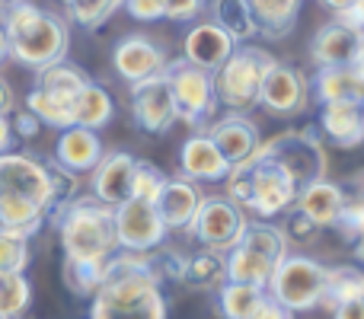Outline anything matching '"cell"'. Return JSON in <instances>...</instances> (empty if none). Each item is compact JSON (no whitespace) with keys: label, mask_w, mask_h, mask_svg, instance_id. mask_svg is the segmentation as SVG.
Listing matches in <instances>:
<instances>
[{"label":"cell","mask_w":364,"mask_h":319,"mask_svg":"<svg viewBox=\"0 0 364 319\" xmlns=\"http://www.w3.org/2000/svg\"><path fill=\"white\" fill-rule=\"evenodd\" d=\"M109 265V262H106ZM106 265H87V262H64V284L80 297H93L106 278Z\"/></svg>","instance_id":"obj_35"},{"label":"cell","mask_w":364,"mask_h":319,"mask_svg":"<svg viewBox=\"0 0 364 319\" xmlns=\"http://www.w3.org/2000/svg\"><path fill=\"white\" fill-rule=\"evenodd\" d=\"M13 112V90L10 83L0 77V115H10Z\"/></svg>","instance_id":"obj_48"},{"label":"cell","mask_w":364,"mask_h":319,"mask_svg":"<svg viewBox=\"0 0 364 319\" xmlns=\"http://www.w3.org/2000/svg\"><path fill=\"white\" fill-rule=\"evenodd\" d=\"M310 96V83L291 64H278L265 74L262 83V96H259V106H265L272 115H297L304 112Z\"/></svg>","instance_id":"obj_14"},{"label":"cell","mask_w":364,"mask_h":319,"mask_svg":"<svg viewBox=\"0 0 364 319\" xmlns=\"http://www.w3.org/2000/svg\"><path fill=\"white\" fill-rule=\"evenodd\" d=\"M201 198H205V195L198 192V185L182 175V179H166L164 192L154 201V207H157L166 230H192L195 217H198Z\"/></svg>","instance_id":"obj_19"},{"label":"cell","mask_w":364,"mask_h":319,"mask_svg":"<svg viewBox=\"0 0 364 319\" xmlns=\"http://www.w3.org/2000/svg\"><path fill=\"white\" fill-rule=\"evenodd\" d=\"M64 4H77V0H64Z\"/></svg>","instance_id":"obj_55"},{"label":"cell","mask_w":364,"mask_h":319,"mask_svg":"<svg viewBox=\"0 0 364 319\" xmlns=\"http://www.w3.org/2000/svg\"><path fill=\"white\" fill-rule=\"evenodd\" d=\"M125 10L141 23H154L166 16V0H125Z\"/></svg>","instance_id":"obj_40"},{"label":"cell","mask_w":364,"mask_h":319,"mask_svg":"<svg viewBox=\"0 0 364 319\" xmlns=\"http://www.w3.org/2000/svg\"><path fill=\"white\" fill-rule=\"evenodd\" d=\"M361 42H364V32L333 19V23L323 26L314 36V42H310V58H314V64L320 70L323 67H348Z\"/></svg>","instance_id":"obj_20"},{"label":"cell","mask_w":364,"mask_h":319,"mask_svg":"<svg viewBox=\"0 0 364 319\" xmlns=\"http://www.w3.org/2000/svg\"><path fill=\"white\" fill-rule=\"evenodd\" d=\"M122 6H125V0H77V4H68V16L77 26L96 29L106 19H112V13L122 10Z\"/></svg>","instance_id":"obj_36"},{"label":"cell","mask_w":364,"mask_h":319,"mask_svg":"<svg viewBox=\"0 0 364 319\" xmlns=\"http://www.w3.org/2000/svg\"><path fill=\"white\" fill-rule=\"evenodd\" d=\"M90 319H166L157 265L147 252L109 259L106 278L90 303Z\"/></svg>","instance_id":"obj_1"},{"label":"cell","mask_w":364,"mask_h":319,"mask_svg":"<svg viewBox=\"0 0 364 319\" xmlns=\"http://www.w3.org/2000/svg\"><path fill=\"white\" fill-rule=\"evenodd\" d=\"M358 195L364 198V173H358Z\"/></svg>","instance_id":"obj_53"},{"label":"cell","mask_w":364,"mask_h":319,"mask_svg":"<svg viewBox=\"0 0 364 319\" xmlns=\"http://www.w3.org/2000/svg\"><path fill=\"white\" fill-rule=\"evenodd\" d=\"M64 262L106 265L119 252V233H115V207L102 205L100 198L68 201L58 217Z\"/></svg>","instance_id":"obj_4"},{"label":"cell","mask_w":364,"mask_h":319,"mask_svg":"<svg viewBox=\"0 0 364 319\" xmlns=\"http://www.w3.org/2000/svg\"><path fill=\"white\" fill-rule=\"evenodd\" d=\"M297 195H301L297 182L275 160H269L259 151L250 163L230 169V175H227V198L237 207L259 214L262 220L275 217L284 207L297 205Z\"/></svg>","instance_id":"obj_5"},{"label":"cell","mask_w":364,"mask_h":319,"mask_svg":"<svg viewBox=\"0 0 364 319\" xmlns=\"http://www.w3.org/2000/svg\"><path fill=\"white\" fill-rule=\"evenodd\" d=\"M272 67H275V58L265 48H259V45H243V48H240L237 45V51L211 74L218 102L240 115L250 112L252 106H259L265 74H269Z\"/></svg>","instance_id":"obj_7"},{"label":"cell","mask_w":364,"mask_h":319,"mask_svg":"<svg viewBox=\"0 0 364 319\" xmlns=\"http://www.w3.org/2000/svg\"><path fill=\"white\" fill-rule=\"evenodd\" d=\"M134 169L138 160L132 153H106L100 160V166L93 169V198H100L102 205L119 207L125 201L134 198Z\"/></svg>","instance_id":"obj_16"},{"label":"cell","mask_w":364,"mask_h":319,"mask_svg":"<svg viewBox=\"0 0 364 319\" xmlns=\"http://www.w3.org/2000/svg\"><path fill=\"white\" fill-rule=\"evenodd\" d=\"M164 185H166V175L160 173L154 163L138 160V169H134V198L154 205V201L160 198V192H164Z\"/></svg>","instance_id":"obj_37"},{"label":"cell","mask_w":364,"mask_h":319,"mask_svg":"<svg viewBox=\"0 0 364 319\" xmlns=\"http://www.w3.org/2000/svg\"><path fill=\"white\" fill-rule=\"evenodd\" d=\"M320 128L333 144L358 147L364 144V106H355V102H329L320 112Z\"/></svg>","instance_id":"obj_23"},{"label":"cell","mask_w":364,"mask_h":319,"mask_svg":"<svg viewBox=\"0 0 364 319\" xmlns=\"http://www.w3.org/2000/svg\"><path fill=\"white\" fill-rule=\"evenodd\" d=\"M208 138H211L214 147L224 153V160L230 163V169L250 163L252 157H256L259 144H262V141H259L256 125H252L246 115H240V112H233V115H227V119L214 121V125L208 128Z\"/></svg>","instance_id":"obj_17"},{"label":"cell","mask_w":364,"mask_h":319,"mask_svg":"<svg viewBox=\"0 0 364 319\" xmlns=\"http://www.w3.org/2000/svg\"><path fill=\"white\" fill-rule=\"evenodd\" d=\"M316 99L329 102H355L364 106V80L355 77L352 67H323L316 74Z\"/></svg>","instance_id":"obj_26"},{"label":"cell","mask_w":364,"mask_h":319,"mask_svg":"<svg viewBox=\"0 0 364 319\" xmlns=\"http://www.w3.org/2000/svg\"><path fill=\"white\" fill-rule=\"evenodd\" d=\"M262 301H265L262 288L230 284V281L220 288V313H224V319H252L256 310L262 307Z\"/></svg>","instance_id":"obj_31"},{"label":"cell","mask_w":364,"mask_h":319,"mask_svg":"<svg viewBox=\"0 0 364 319\" xmlns=\"http://www.w3.org/2000/svg\"><path fill=\"white\" fill-rule=\"evenodd\" d=\"M112 64H115V74L134 87V83H141V80L160 77L170 61H166L164 48H160V45H154L151 38L128 36V38H122V42L115 45Z\"/></svg>","instance_id":"obj_15"},{"label":"cell","mask_w":364,"mask_h":319,"mask_svg":"<svg viewBox=\"0 0 364 319\" xmlns=\"http://www.w3.org/2000/svg\"><path fill=\"white\" fill-rule=\"evenodd\" d=\"M336 230H339L342 239H348V243H355V237L361 233L364 227V198H346V205H342L339 217H336Z\"/></svg>","instance_id":"obj_38"},{"label":"cell","mask_w":364,"mask_h":319,"mask_svg":"<svg viewBox=\"0 0 364 319\" xmlns=\"http://www.w3.org/2000/svg\"><path fill=\"white\" fill-rule=\"evenodd\" d=\"M4 32L10 42V58L23 67L42 70L64 61L70 45V32L58 13H48L29 0H10L4 10Z\"/></svg>","instance_id":"obj_3"},{"label":"cell","mask_w":364,"mask_h":319,"mask_svg":"<svg viewBox=\"0 0 364 319\" xmlns=\"http://www.w3.org/2000/svg\"><path fill=\"white\" fill-rule=\"evenodd\" d=\"M333 319H364V301H352L342 303V307L333 310Z\"/></svg>","instance_id":"obj_46"},{"label":"cell","mask_w":364,"mask_h":319,"mask_svg":"<svg viewBox=\"0 0 364 319\" xmlns=\"http://www.w3.org/2000/svg\"><path fill=\"white\" fill-rule=\"evenodd\" d=\"M186 284H195V288H218V284L227 281V259L220 252H198L186 262Z\"/></svg>","instance_id":"obj_33"},{"label":"cell","mask_w":364,"mask_h":319,"mask_svg":"<svg viewBox=\"0 0 364 319\" xmlns=\"http://www.w3.org/2000/svg\"><path fill=\"white\" fill-rule=\"evenodd\" d=\"M10 58V42H6V32H4V26H0V64Z\"/></svg>","instance_id":"obj_51"},{"label":"cell","mask_w":364,"mask_h":319,"mask_svg":"<svg viewBox=\"0 0 364 319\" xmlns=\"http://www.w3.org/2000/svg\"><path fill=\"white\" fill-rule=\"evenodd\" d=\"M102 157H106L102 153V141L90 128H68V131H61V138L55 144V163L74 175L93 173Z\"/></svg>","instance_id":"obj_21"},{"label":"cell","mask_w":364,"mask_h":319,"mask_svg":"<svg viewBox=\"0 0 364 319\" xmlns=\"http://www.w3.org/2000/svg\"><path fill=\"white\" fill-rule=\"evenodd\" d=\"M323 4H326V6H329V10H333V13H336V16H339V13H346V10H348V6H352V4H355V0H323Z\"/></svg>","instance_id":"obj_50"},{"label":"cell","mask_w":364,"mask_h":319,"mask_svg":"<svg viewBox=\"0 0 364 319\" xmlns=\"http://www.w3.org/2000/svg\"><path fill=\"white\" fill-rule=\"evenodd\" d=\"M233 51H237V42L218 23H198L195 29H188L186 42H182V58L208 74H214Z\"/></svg>","instance_id":"obj_18"},{"label":"cell","mask_w":364,"mask_h":319,"mask_svg":"<svg viewBox=\"0 0 364 319\" xmlns=\"http://www.w3.org/2000/svg\"><path fill=\"white\" fill-rule=\"evenodd\" d=\"M259 19V32L269 38H282L294 29V19L301 13V0H246Z\"/></svg>","instance_id":"obj_30"},{"label":"cell","mask_w":364,"mask_h":319,"mask_svg":"<svg viewBox=\"0 0 364 319\" xmlns=\"http://www.w3.org/2000/svg\"><path fill=\"white\" fill-rule=\"evenodd\" d=\"M51 207L55 188L48 163L29 153H0V224L32 237L42 230Z\"/></svg>","instance_id":"obj_2"},{"label":"cell","mask_w":364,"mask_h":319,"mask_svg":"<svg viewBox=\"0 0 364 319\" xmlns=\"http://www.w3.org/2000/svg\"><path fill=\"white\" fill-rule=\"evenodd\" d=\"M115 233H119V249L125 252H151L164 243L166 227L160 220L157 207L151 201L132 198L115 207Z\"/></svg>","instance_id":"obj_12"},{"label":"cell","mask_w":364,"mask_h":319,"mask_svg":"<svg viewBox=\"0 0 364 319\" xmlns=\"http://www.w3.org/2000/svg\"><path fill=\"white\" fill-rule=\"evenodd\" d=\"M48 173H51V188H55V207L58 205H68V201L74 198V192H77L74 173L61 169L58 163H48Z\"/></svg>","instance_id":"obj_39"},{"label":"cell","mask_w":364,"mask_h":319,"mask_svg":"<svg viewBox=\"0 0 364 319\" xmlns=\"http://www.w3.org/2000/svg\"><path fill=\"white\" fill-rule=\"evenodd\" d=\"M132 112L134 121L144 128L147 134H164L173 128L176 115V102H173L170 83L166 77H151V80H141L132 87Z\"/></svg>","instance_id":"obj_13"},{"label":"cell","mask_w":364,"mask_h":319,"mask_svg":"<svg viewBox=\"0 0 364 319\" xmlns=\"http://www.w3.org/2000/svg\"><path fill=\"white\" fill-rule=\"evenodd\" d=\"M179 166L186 179H201V182H214L230 175V163L224 160V153L214 147V141L208 134H195V138H188L182 144Z\"/></svg>","instance_id":"obj_22"},{"label":"cell","mask_w":364,"mask_h":319,"mask_svg":"<svg viewBox=\"0 0 364 319\" xmlns=\"http://www.w3.org/2000/svg\"><path fill=\"white\" fill-rule=\"evenodd\" d=\"M90 83V77L83 74L77 64H68V61H58L51 64V67H42L36 70V87L38 93H45L48 99L61 102V106H68L70 112H74V99L80 96V90Z\"/></svg>","instance_id":"obj_24"},{"label":"cell","mask_w":364,"mask_h":319,"mask_svg":"<svg viewBox=\"0 0 364 319\" xmlns=\"http://www.w3.org/2000/svg\"><path fill=\"white\" fill-rule=\"evenodd\" d=\"M284 230H288V237L294 239V243H310V239L316 237V224L310 217H304L297 207H294V214H291V220H288Z\"/></svg>","instance_id":"obj_41"},{"label":"cell","mask_w":364,"mask_h":319,"mask_svg":"<svg viewBox=\"0 0 364 319\" xmlns=\"http://www.w3.org/2000/svg\"><path fill=\"white\" fill-rule=\"evenodd\" d=\"M112 112H115L112 96H109L100 83H87V87L80 90V96L74 99V128H90V131H96V128L112 121Z\"/></svg>","instance_id":"obj_29"},{"label":"cell","mask_w":364,"mask_h":319,"mask_svg":"<svg viewBox=\"0 0 364 319\" xmlns=\"http://www.w3.org/2000/svg\"><path fill=\"white\" fill-rule=\"evenodd\" d=\"M284 256H288V237L265 220H250L246 233L227 256V281L265 291Z\"/></svg>","instance_id":"obj_6"},{"label":"cell","mask_w":364,"mask_h":319,"mask_svg":"<svg viewBox=\"0 0 364 319\" xmlns=\"http://www.w3.org/2000/svg\"><path fill=\"white\" fill-rule=\"evenodd\" d=\"M272 301L288 307L291 313L301 310H314L323 303V291H326V265L314 262L304 256H284L278 262L275 275L269 281Z\"/></svg>","instance_id":"obj_9"},{"label":"cell","mask_w":364,"mask_h":319,"mask_svg":"<svg viewBox=\"0 0 364 319\" xmlns=\"http://www.w3.org/2000/svg\"><path fill=\"white\" fill-rule=\"evenodd\" d=\"M336 23H342V26H352V29L364 32V0H355V4L348 6L346 13H339V16H336Z\"/></svg>","instance_id":"obj_45"},{"label":"cell","mask_w":364,"mask_h":319,"mask_svg":"<svg viewBox=\"0 0 364 319\" xmlns=\"http://www.w3.org/2000/svg\"><path fill=\"white\" fill-rule=\"evenodd\" d=\"M246 214L243 207H237L230 198L224 195H208L201 198L198 217L192 224V233L205 249L211 252H230L240 243V237L246 233Z\"/></svg>","instance_id":"obj_11"},{"label":"cell","mask_w":364,"mask_h":319,"mask_svg":"<svg viewBox=\"0 0 364 319\" xmlns=\"http://www.w3.org/2000/svg\"><path fill=\"white\" fill-rule=\"evenodd\" d=\"M252 319H294V313H291L288 307H282L278 301H272V297H265L262 307L256 310V316Z\"/></svg>","instance_id":"obj_44"},{"label":"cell","mask_w":364,"mask_h":319,"mask_svg":"<svg viewBox=\"0 0 364 319\" xmlns=\"http://www.w3.org/2000/svg\"><path fill=\"white\" fill-rule=\"evenodd\" d=\"M29 265V237L0 224V271H26Z\"/></svg>","instance_id":"obj_34"},{"label":"cell","mask_w":364,"mask_h":319,"mask_svg":"<svg viewBox=\"0 0 364 319\" xmlns=\"http://www.w3.org/2000/svg\"><path fill=\"white\" fill-rule=\"evenodd\" d=\"M211 13V23H218L233 42H250L252 36H259V19L246 0H214Z\"/></svg>","instance_id":"obj_27"},{"label":"cell","mask_w":364,"mask_h":319,"mask_svg":"<svg viewBox=\"0 0 364 319\" xmlns=\"http://www.w3.org/2000/svg\"><path fill=\"white\" fill-rule=\"evenodd\" d=\"M13 147V125L6 115H0V153H10Z\"/></svg>","instance_id":"obj_47"},{"label":"cell","mask_w":364,"mask_h":319,"mask_svg":"<svg viewBox=\"0 0 364 319\" xmlns=\"http://www.w3.org/2000/svg\"><path fill=\"white\" fill-rule=\"evenodd\" d=\"M0 23H4V4H0Z\"/></svg>","instance_id":"obj_54"},{"label":"cell","mask_w":364,"mask_h":319,"mask_svg":"<svg viewBox=\"0 0 364 319\" xmlns=\"http://www.w3.org/2000/svg\"><path fill=\"white\" fill-rule=\"evenodd\" d=\"M32 288L26 281V271H0V316L19 319L29 310Z\"/></svg>","instance_id":"obj_32"},{"label":"cell","mask_w":364,"mask_h":319,"mask_svg":"<svg viewBox=\"0 0 364 319\" xmlns=\"http://www.w3.org/2000/svg\"><path fill=\"white\" fill-rule=\"evenodd\" d=\"M166 83H170L173 102H176V115L186 125H205L214 115L218 96H214V80L208 70L188 64L186 58L170 61L164 70Z\"/></svg>","instance_id":"obj_10"},{"label":"cell","mask_w":364,"mask_h":319,"mask_svg":"<svg viewBox=\"0 0 364 319\" xmlns=\"http://www.w3.org/2000/svg\"><path fill=\"white\" fill-rule=\"evenodd\" d=\"M342 205H346V195H342L339 185L333 182L320 179V182H310V185L301 188L297 195V211L304 217H310L316 227H333L336 217H339Z\"/></svg>","instance_id":"obj_25"},{"label":"cell","mask_w":364,"mask_h":319,"mask_svg":"<svg viewBox=\"0 0 364 319\" xmlns=\"http://www.w3.org/2000/svg\"><path fill=\"white\" fill-rule=\"evenodd\" d=\"M205 0H166V19H176V23H186V19L198 16Z\"/></svg>","instance_id":"obj_42"},{"label":"cell","mask_w":364,"mask_h":319,"mask_svg":"<svg viewBox=\"0 0 364 319\" xmlns=\"http://www.w3.org/2000/svg\"><path fill=\"white\" fill-rule=\"evenodd\" d=\"M0 319H4V316H0Z\"/></svg>","instance_id":"obj_56"},{"label":"cell","mask_w":364,"mask_h":319,"mask_svg":"<svg viewBox=\"0 0 364 319\" xmlns=\"http://www.w3.org/2000/svg\"><path fill=\"white\" fill-rule=\"evenodd\" d=\"M10 125H13V131H16V134H23V138H36V134H38V128H42V121H38L36 115H32L29 109H26V112H19L16 119L10 121Z\"/></svg>","instance_id":"obj_43"},{"label":"cell","mask_w":364,"mask_h":319,"mask_svg":"<svg viewBox=\"0 0 364 319\" xmlns=\"http://www.w3.org/2000/svg\"><path fill=\"white\" fill-rule=\"evenodd\" d=\"M348 67L355 70V77H361V80H364V42L358 45V51H355V58H352V64H348Z\"/></svg>","instance_id":"obj_49"},{"label":"cell","mask_w":364,"mask_h":319,"mask_svg":"<svg viewBox=\"0 0 364 319\" xmlns=\"http://www.w3.org/2000/svg\"><path fill=\"white\" fill-rule=\"evenodd\" d=\"M259 153L275 160L297 182V188L326 179V147H323L320 134L314 128H291V131L275 134L265 144H259Z\"/></svg>","instance_id":"obj_8"},{"label":"cell","mask_w":364,"mask_h":319,"mask_svg":"<svg viewBox=\"0 0 364 319\" xmlns=\"http://www.w3.org/2000/svg\"><path fill=\"white\" fill-rule=\"evenodd\" d=\"M355 256H358L361 259V262H364V227H361V233H358V237H355Z\"/></svg>","instance_id":"obj_52"},{"label":"cell","mask_w":364,"mask_h":319,"mask_svg":"<svg viewBox=\"0 0 364 319\" xmlns=\"http://www.w3.org/2000/svg\"><path fill=\"white\" fill-rule=\"evenodd\" d=\"M364 301V271L355 265H333L326 269V291H323L320 307H342V303Z\"/></svg>","instance_id":"obj_28"}]
</instances>
